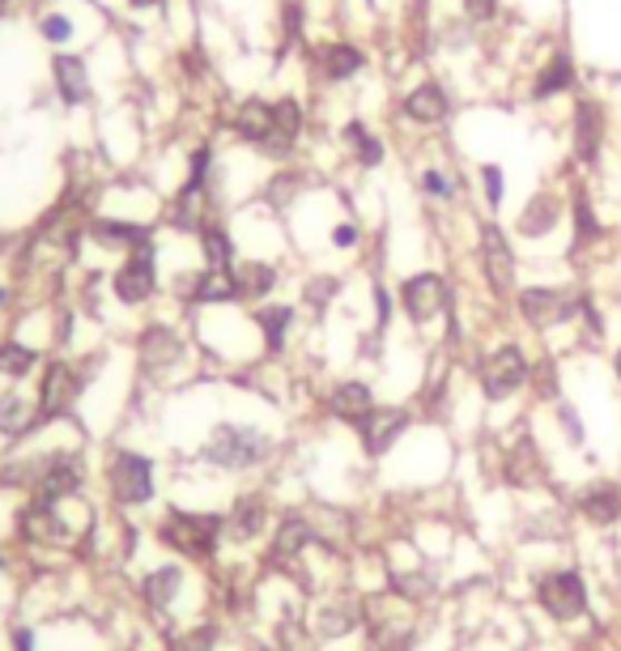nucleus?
Returning a JSON list of instances; mask_svg holds the SVG:
<instances>
[{"mask_svg":"<svg viewBox=\"0 0 621 651\" xmlns=\"http://www.w3.org/2000/svg\"><path fill=\"white\" fill-rule=\"evenodd\" d=\"M277 452V438L260 426H247V422H221L209 431L205 447H200V460L214 464L221 473H252L268 464Z\"/></svg>","mask_w":621,"mask_h":651,"instance_id":"nucleus-1","label":"nucleus"},{"mask_svg":"<svg viewBox=\"0 0 621 651\" xmlns=\"http://www.w3.org/2000/svg\"><path fill=\"white\" fill-rule=\"evenodd\" d=\"M158 541L175 554L191 562H209L226 545V515L217 511H188V506H167L158 520Z\"/></svg>","mask_w":621,"mask_h":651,"instance_id":"nucleus-2","label":"nucleus"},{"mask_svg":"<svg viewBox=\"0 0 621 651\" xmlns=\"http://www.w3.org/2000/svg\"><path fill=\"white\" fill-rule=\"evenodd\" d=\"M107 494L116 506H145L154 499V460L145 452H116L107 460Z\"/></svg>","mask_w":621,"mask_h":651,"instance_id":"nucleus-3","label":"nucleus"},{"mask_svg":"<svg viewBox=\"0 0 621 651\" xmlns=\"http://www.w3.org/2000/svg\"><path fill=\"white\" fill-rule=\"evenodd\" d=\"M111 289H116L124 307H145L158 294V247H154V239L141 243L137 251H128V260L111 277Z\"/></svg>","mask_w":621,"mask_h":651,"instance_id":"nucleus-4","label":"nucleus"},{"mask_svg":"<svg viewBox=\"0 0 621 651\" xmlns=\"http://www.w3.org/2000/svg\"><path fill=\"white\" fill-rule=\"evenodd\" d=\"M528 379H532V366L520 345H499L481 358V392L490 401H511Z\"/></svg>","mask_w":621,"mask_h":651,"instance_id":"nucleus-5","label":"nucleus"},{"mask_svg":"<svg viewBox=\"0 0 621 651\" xmlns=\"http://www.w3.org/2000/svg\"><path fill=\"white\" fill-rule=\"evenodd\" d=\"M81 371L69 366V362H48L43 366V375H39V417L43 422H56V417H65V413L77 405V396H81Z\"/></svg>","mask_w":621,"mask_h":651,"instance_id":"nucleus-6","label":"nucleus"},{"mask_svg":"<svg viewBox=\"0 0 621 651\" xmlns=\"http://www.w3.org/2000/svg\"><path fill=\"white\" fill-rule=\"evenodd\" d=\"M536 601L558 622H574L588 609V588H583L579 571H550V575H541V583H536Z\"/></svg>","mask_w":621,"mask_h":651,"instance_id":"nucleus-7","label":"nucleus"},{"mask_svg":"<svg viewBox=\"0 0 621 651\" xmlns=\"http://www.w3.org/2000/svg\"><path fill=\"white\" fill-rule=\"evenodd\" d=\"M401 312L413 324H431L447 312V282L443 273H413L401 282Z\"/></svg>","mask_w":621,"mask_h":651,"instance_id":"nucleus-8","label":"nucleus"},{"mask_svg":"<svg viewBox=\"0 0 621 651\" xmlns=\"http://www.w3.org/2000/svg\"><path fill=\"white\" fill-rule=\"evenodd\" d=\"M574 312H579V303H574L566 289H553V286L520 289V315H524L532 328H558Z\"/></svg>","mask_w":621,"mask_h":651,"instance_id":"nucleus-9","label":"nucleus"},{"mask_svg":"<svg viewBox=\"0 0 621 651\" xmlns=\"http://www.w3.org/2000/svg\"><path fill=\"white\" fill-rule=\"evenodd\" d=\"M481 273H485V282L499 298L515 289V251H511V243L494 221L481 226Z\"/></svg>","mask_w":621,"mask_h":651,"instance_id":"nucleus-10","label":"nucleus"},{"mask_svg":"<svg viewBox=\"0 0 621 651\" xmlns=\"http://www.w3.org/2000/svg\"><path fill=\"white\" fill-rule=\"evenodd\" d=\"M268 515H273V506L264 499L260 490H252V494H239L230 511H226V545H252V541H260L264 529H268Z\"/></svg>","mask_w":621,"mask_h":651,"instance_id":"nucleus-11","label":"nucleus"},{"mask_svg":"<svg viewBox=\"0 0 621 651\" xmlns=\"http://www.w3.org/2000/svg\"><path fill=\"white\" fill-rule=\"evenodd\" d=\"M408 422H413V417H408L405 405H375V413L358 426L362 447H366L371 456H387V452L405 438Z\"/></svg>","mask_w":621,"mask_h":651,"instance_id":"nucleus-12","label":"nucleus"},{"mask_svg":"<svg viewBox=\"0 0 621 651\" xmlns=\"http://www.w3.org/2000/svg\"><path fill=\"white\" fill-rule=\"evenodd\" d=\"M310 65L315 72L324 77V81H349V77H358L366 69V51H358L354 43H319V48H310Z\"/></svg>","mask_w":621,"mask_h":651,"instance_id":"nucleus-13","label":"nucleus"},{"mask_svg":"<svg viewBox=\"0 0 621 651\" xmlns=\"http://www.w3.org/2000/svg\"><path fill=\"white\" fill-rule=\"evenodd\" d=\"M303 124H307V111H303L298 98L273 102V132H268V141H264L260 149L264 154H277V158L294 154V145H298V137H303Z\"/></svg>","mask_w":621,"mask_h":651,"instance_id":"nucleus-14","label":"nucleus"},{"mask_svg":"<svg viewBox=\"0 0 621 651\" xmlns=\"http://www.w3.org/2000/svg\"><path fill=\"white\" fill-rule=\"evenodd\" d=\"M375 392L371 384H362V379H341L333 387V396H328V413H333L336 422H345V426H362L371 413H375Z\"/></svg>","mask_w":621,"mask_h":651,"instance_id":"nucleus-15","label":"nucleus"},{"mask_svg":"<svg viewBox=\"0 0 621 651\" xmlns=\"http://www.w3.org/2000/svg\"><path fill=\"white\" fill-rule=\"evenodd\" d=\"M184 588H188V571H184L179 562H162V566H154V571L141 579V601L149 604L154 613H167L170 604L184 596Z\"/></svg>","mask_w":621,"mask_h":651,"instance_id":"nucleus-16","label":"nucleus"},{"mask_svg":"<svg viewBox=\"0 0 621 651\" xmlns=\"http://www.w3.org/2000/svg\"><path fill=\"white\" fill-rule=\"evenodd\" d=\"M600 145H604V107L592 102V98H583V102L574 107V158H579L583 167H592Z\"/></svg>","mask_w":621,"mask_h":651,"instance_id":"nucleus-17","label":"nucleus"},{"mask_svg":"<svg viewBox=\"0 0 621 651\" xmlns=\"http://www.w3.org/2000/svg\"><path fill=\"white\" fill-rule=\"evenodd\" d=\"M90 239H95L102 251H137L141 243H149V226L102 214V217H95V221H90Z\"/></svg>","mask_w":621,"mask_h":651,"instance_id":"nucleus-18","label":"nucleus"},{"mask_svg":"<svg viewBox=\"0 0 621 651\" xmlns=\"http://www.w3.org/2000/svg\"><path fill=\"white\" fill-rule=\"evenodd\" d=\"M137 354H141V366L149 375H162L170 371L179 354H184V341L170 333L167 324H154V328H145L141 341H137Z\"/></svg>","mask_w":621,"mask_h":651,"instance_id":"nucleus-19","label":"nucleus"},{"mask_svg":"<svg viewBox=\"0 0 621 651\" xmlns=\"http://www.w3.org/2000/svg\"><path fill=\"white\" fill-rule=\"evenodd\" d=\"M315 545V529L307 524V515H286L277 532H273V545H268V558L277 566H289L294 558H303Z\"/></svg>","mask_w":621,"mask_h":651,"instance_id":"nucleus-20","label":"nucleus"},{"mask_svg":"<svg viewBox=\"0 0 621 651\" xmlns=\"http://www.w3.org/2000/svg\"><path fill=\"white\" fill-rule=\"evenodd\" d=\"M401 111H405L413 124H443L447 120V111H452V98L443 90V81H422V86H413L405 95Z\"/></svg>","mask_w":621,"mask_h":651,"instance_id":"nucleus-21","label":"nucleus"},{"mask_svg":"<svg viewBox=\"0 0 621 651\" xmlns=\"http://www.w3.org/2000/svg\"><path fill=\"white\" fill-rule=\"evenodd\" d=\"M230 282H235V298L239 303H260L277 289V268L268 260H235L230 268Z\"/></svg>","mask_w":621,"mask_h":651,"instance_id":"nucleus-22","label":"nucleus"},{"mask_svg":"<svg viewBox=\"0 0 621 651\" xmlns=\"http://www.w3.org/2000/svg\"><path fill=\"white\" fill-rule=\"evenodd\" d=\"M43 426V417H39V401H30L22 392H4L0 396V434L4 438H26L30 431H39Z\"/></svg>","mask_w":621,"mask_h":651,"instance_id":"nucleus-23","label":"nucleus"},{"mask_svg":"<svg viewBox=\"0 0 621 651\" xmlns=\"http://www.w3.org/2000/svg\"><path fill=\"white\" fill-rule=\"evenodd\" d=\"M235 137L247 145H264L268 141V132H273V102H264V98H243L239 107H235Z\"/></svg>","mask_w":621,"mask_h":651,"instance_id":"nucleus-24","label":"nucleus"},{"mask_svg":"<svg viewBox=\"0 0 621 651\" xmlns=\"http://www.w3.org/2000/svg\"><path fill=\"white\" fill-rule=\"evenodd\" d=\"M558 221H562V200L553 193H536L524 205V214H520V235H528V239H545Z\"/></svg>","mask_w":621,"mask_h":651,"instance_id":"nucleus-25","label":"nucleus"},{"mask_svg":"<svg viewBox=\"0 0 621 651\" xmlns=\"http://www.w3.org/2000/svg\"><path fill=\"white\" fill-rule=\"evenodd\" d=\"M51 72H56V90H60V98L69 102V107H77V102H86L90 98V72H86V65L77 60V56H56L51 60Z\"/></svg>","mask_w":621,"mask_h":651,"instance_id":"nucleus-26","label":"nucleus"},{"mask_svg":"<svg viewBox=\"0 0 621 651\" xmlns=\"http://www.w3.org/2000/svg\"><path fill=\"white\" fill-rule=\"evenodd\" d=\"M579 511H583L592 524H618L621 520V490L609 482L588 485V490L579 494Z\"/></svg>","mask_w":621,"mask_h":651,"instance_id":"nucleus-27","label":"nucleus"},{"mask_svg":"<svg viewBox=\"0 0 621 651\" xmlns=\"http://www.w3.org/2000/svg\"><path fill=\"white\" fill-rule=\"evenodd\" d=\"M574 86V60L566 56V51H558L545 69L536 72V81H532V98L536 102H545V98L553 95H566Z\"/></svg>","mask_w":621,"mask_h":651,"instance_id":"nucleus-28","label":"nucleus"},{"mask_svg":"<svg viewBox=\"0 0 621 651\" xmlns=\"http://www.w3.org/2000/svg\"><path fill=\"white\" fill-rule=\"evenodd\" d=\"M256 328H260V337H264V349L282 354V349H286L289 328H294V307H286V303L256 307Z\"/></svg>","mask_w":621,"mask_h":651,"instance_id":"nucleus-29","label":"nucleus"},{"mask_svg":"<svg viewBox=\"0 0 621 651\" xmlns=\"http://www.w3.org/2000/svg\"><path fill=\"white\" fill-rule=\"evenodd\" d=\"M358 618H362L358 604L341 601V596H333L324 609H315V622H319V634H324V639H341V634L358 630Z\"/></svg>","mask_w":621,"mask_h":651,"instance_id":"nucleus-30","label":"nucleus"},{"mask_svg":"<svg viewBox=\"0 0 621 651\" xmlns=\"http://www.w3.org/2000/svg\"><path fill=\"white\" fill-rule=\"evenodd\" d=\"M200 256H205V268H235V239H230V230L217 226V221H205Z\"/></svg>","mask_w":621,"mask_h":651,"instance_id":"nucleus-31","label":"nucleus"},{"mask_svg":"<svg viewBox=\"0 0 621 651\" xmlns=\"http://www.w3.org/2000/svg\"><path fill=\"white\" fill-rule=\"evenodd\" d=\"M341 145L354 149V158H358L362 167H379L383 162V141L362 120H349L345 128H341Z\"/></svg>","mask_w":621,"mask_h":651,"instance_id":"nucleus-32","label":"nucleus"},{"mask_svg":"<svg viewBox=\"0 0 621 651\" xmlns=\"http://www.w3.org/2000/svg\"><path fill=\"white\" fill-rule=\"evenodd\" d=\"M39 366V349H30L22 341H0V375L4 379H26Z\"/></svg>","mask_w":621,"mask_h":651,"instance_id":"nucleus-33","label":"nucleus"},{"mask_svg":"<svg viewBox=\"0 0 621 651\" xmlns=\"http://www.w3.org/2000/svg\"><path fill=\"white\" fill-rule=\"evenodd\" d=\"M600 239V221L597 214H592V205H588V196H579L574 200V243L583 247V243Z\"/></svg>","mask_w":621,"mask_h":651,"instance_id":"nucleus-34","label":"nucleus"},{"mask_svg":"<svg viewBox=\"0 0 621 651\" xmlns=\"http://www.w3.org/2000/svg\"><path fill=\"white\" fill-rule=\"evenodd\" d=\"M39 34H43L48 43H56V48H65L72 39V18L69 13H43V18H39Z\"/></svg>","mask_w":621,"mask_h":651,"instance_id":"nucleus-35","label":"nucleus"},{"mask_svg":"<svg viewBox=\"0 0 621 651\" xmlns=\"http://www.w3.org/2000/svg\"><path fill=\"white\" fill-rule=\"evenodd\" d=\"M303 13H307V9H303L298 0H286V4H282V39H286L282 48H294V43L303 39Z\"/></svg>","mask_w":621,"mask_h":651,"instance_id":"nucleus-36","label":"nucleus"},{"mask_svg":"<svg viewBox=\"0 0 621 651\" xmlns=\"http://www.w3.org/2000/svg\"><path fill=\"white\" fill-rule=\"evenodd\" d=\"M422 193L434 196V200H452V196H455V179L447 175V170H438V167L422 170Z\"/></svg>","mask_w":621,"mask_h":651,"instance_id":"nucleus-37","label":"nucleus"},{"mask_svg":"<svg viewBox=\"0 0 621 651\" xmlns=\"http://www.w3.org/2000/svg\"><path fill=\"white\" fill-rule=\"evenodd\" d=\"M481 188H485L490 209H499V205H502V188H506V184H502V167H494V162H490V167H481Z\"/></svg>","mask_w":621,"mask_h":651,"instance_id":"nucleus-38","label":"nucleus"},{"mask_svg":"<svg viewBox=\"0 0 621 651\" xmlns=\"http://www.w3.org/2000/svg\"><path fill=\"white\" fill-rule=\"evenodd\" d=\"M333 289H336V282L333 277H319L315 286H307L303 289V298H307L310 307H328V298H333Z\"/></svg>","mask_w":621,"mask_h":651,"instance_id":"nucleus-39","label":"nucleus"},{"mask_svg":"<svg viewBox=\"0 0 621 651\" xmlns=\"http://www.w3.org/2000/svg\"><path fill=\"white\" fill-rule=\"evenodd\" d=\"M333 247L336 251H354V247H358V226H354V221L333 226Z\"/></svg>","mask_w":621,"mask_h":651,"instance_id":"nucleus-40","label":"nucleus"},{"mask_svg":"<svg viewBox=\"0 0 621 651\" xmlns=\"http://www.w3.org/2000/svg\"><path fill=\"white\" fill-rule=\"evenodd\" d=\"M464 13H469L473 22H490V18L499 13V0H464Z\"/></svg>","mask_w":621,"mask_h":651,"instance_id":"nucleus-41","label":"nucleus"},{"mask_svg":"<svg viewBox=\"0 0 621 651\" xmlns=\"http://www.w3.org/2000/svg\"><path fill=\"white\" fill-rule=\"evenodd\" d=\"M558 417H562V426H566V434H571V443H583V426H579V417H574L571 405H562Z\"/></svg>","mask_w":621,"mask_h":651,"instance_id":"nucleus-42","label":"nucleus"},{"mask_svg":"<svg viewBox=\"0 0 621 651\" xmlns=\"http://www.w3.org/2000/svg\"><path fill=\"white\" fill-rule=\"evenodd\" d=\"M375 312H379V333L387 328V319H392V298H387V289L375 286Z\"/></svg>","mask_w":621,"mask_h":651,"instance_id":"nucleus-43","label":"nucleus"},{"mask_svg":"<svg viewBox=\"0 0 621 651\" xmlns=\"http://www.w3.org/2000/svg\"><path fill=\"white\" fill-rule=\"evenodd\" d=\"M158 0H128V9H154Z\"/></svg>","mask_w":621,"mask_h":651,"instance_id":"nucleus-44","label":"nucleus"},{"mask_svg":"<svg viewBox=\"0 0 621 651\" xmlns=\"http://www.w3.org/2000/svg\"><path fill=\"white\" fill-rule=\"evenodd\" d=\"M4 303H9V289L0 286V307H4Z\"/></svg>","mask_w":621,"mask_h":651,"instance_id":"nucleus-45","label":"nucleus"},{"mask_svg":"<svg viewBox=\"0 0 621 651\" xmlns=\"http://www.w3.org/2000/svg\"><path fill=\"white\" fill-rule=\"evenodd\" d=\"M613 366H618V384H621V349H618V362H613Z\"/></svg>","mask_w":621,"mask_h":651,"instance_id":"nucleus-46","label":"nucleus"},{"mask_svg":"<svg viewBox=\"0 0 621 651\" xmlns=\"http://www.w3.org/2000/svg\"><path fill=\"white\" fill-rule=\"evenodd\" d=\"M0 4H9V0H0Z\"/></svg>","mask_w":621,"mask_h":651,"instance_id":"nucleus-47","label":"nucleus"}]
</instances>
